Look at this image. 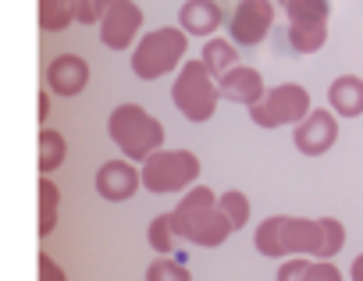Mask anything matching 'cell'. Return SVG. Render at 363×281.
Listing matches in <instances>:
<instances>
[{"label":"cell","mask_w":363,"mask_h":281,"mask_svg":"<svg viewBox=\"0 0 363 281\" xmlns=\"http://www.w3.org/2000/svg\"><path fill=\"white\" fill-rule=\"evenodd\" d=\"M257 253L264 256H317V260H331L342 246H345V228L335 217H292V214H274L267 217L257 235H253Z\"/></svg>","instance_id":"1"},{"label":"cell","mask_w":363,"mask_h":281,"mask_svg":"<svg viewBox=\"0 0 363 281\" xmlns=\"http://www.w3.org/2000/svg\"><path fill=\"white\" fill-rule=\"evenodd\" d=\"M171 231L186 242H196L203 249L221 246L235 228L228 224V217L218 210V193L207 185H189L186 196L178 200V207L171 210Z\"/></svg>","instance_id":"2"},{"label":"cell","mask_w":363,"mask_h":281,"mask_svg":"<svg viewBox=\"0 0 363 281\" xmlns=\"http://www.w3.org/2000/svg\"><path fill=\"white\" fill-rule=\"evenodd\" d=\"M107 135H111V143H118L125 161H132V164H143L150 154L164 150V125L139 103L114 107L107 117Z\"/></svg>","instance_id":"3"},{"label":"cell","mask_w":363,"mask_h":281,"mask_svg":"<svg viewBox=\"0 0 363 281\" xmlns=\"http://www.w3.org/2000/svg\"><path fill=\"white\" fill-rule=\"evenodd\" d=\"M186 47H189V36L182 33L178 25H164V29L146 33L132 47V71H135V79L153 82V79L171 75L182 64V57H186Z\"/></svg>","instance_id":"4"},{"label":"cell","mask_w":363,"mask_h":281,"mask_svg":"<svg viewBox=\"0 0 363 281\" xmlns=\"http://www.w3.org/2000/svg\"><path fill=\"white\" fill-rule=\"evenodd\" d=\"M171 100L189 121L203 125L214 117L221 93H218V82L211 79V71L203 68V61H182L174 86H171Z\"/></svg>","instance_id":"5"},{"label":"cell","mask_w":363,"mask_h":281,"mask_svg":"<svg viewBox=\"0 0 363 281\" xmlns=\"http://www.w3.org/2000/svg\"><path fill=\"white\" fill-rule=\"evenodd\" d=\"M200 178V157L193 150H157L143 161L139 182L143 189L167 196V193H182Z\"/></svg>","instance_id":"6"},{"label":"cell","mask_w":363,"mask_h":281,"mask_svg":"<svg viewBox=\"0 0 363 281\" xmlns=\"http://www.w3.org/2000/svg\"><path fill=\"white\" fill-rule=\"evenodd\" d=\"M310 114V93L299 82H281L274 89H267L253 107L250 117L260 128H281V125H299Z\"/></svg>","instance_id":"7"},{"label":"cell","mask_w":363,"mask_h":281,"mask_svg":"<svg viewBox=\"0 0 363 281\" xmlns=\"http://www.w3.org/2000/svg\"><path fill=\"white\" fill-rule=\"evenodd\" d=\"M96 25L100 43L107 50H128L143 29V8L135 0H96Z\"/></svg>","instance_id":"8"},{"label":"cell","mask_w":363,"mask_h":281,"mask_svg":"<svg viewBox=\"0 0 363 281\" xmlns=\"http://www.w3.org/2000/svg\"><path fill=\"white\" fill-rule=\"evenodd\" d=\"M274 25V4L271 0H239V8L228 18V33L235 47H257L267 40Z\"/></svg>","instance_id":"9"},{"label":"cell","mask_w":363,"mask_h":281,"mask_svg":"<svg viewBox=\"0 0 363 281\" xmlns=\"http://www.w3.org/2000/svg\"><path fill=\"white\" fill-rule=\"evenodd\" d=\"M292 143L299 154L306 157H320L328 154L335 143H338V117L331 110H320V107H310V114L292 125Z\"/></svg>","instance_id":"10"},{"label":"cell","mask_w":363,"mask_h":281,"mask_svg":"<svg viewBox=\"0 0 363 281\" xmlns=\"http://www.w3.org/2000/svg\"><path fill=\"white\" fill-rule=\"evenodd\" d=\"M96 25V0H40V29L65 33L72 25Z\"/></svg>","instance_id":"11"},{"label":"cell","mask_w":363,"mask_h":281,"mask_svg":"<svg viewBox=\"0 0 363 281\" xmlns=\"http://www.w3.org/2000/svg\"><path fill=\"white\" fill-rule=\"evenodd\" d=\"M89 86V64L79 54H57L47 64V89L50 96H79Z\"/></svg>","instance_id":"12"},{"label":"cell","mask_w":363,"mask_h":281,"mask_svg":"<svg viewBox=\"0 0 363 281\" xmlns=\"http://www.w3.org/2000/svg\"><path fill=\"white\" fill-rule=\"evenodd\" d=\"M139 168L132 161H107L100 171H96V193L107 200V203H125L139 193Z\"/></svg>","instance_id":"13"},{"label":"cell","mask_w":363,"mask_h":281,"mask_svg":"<svg viewBox=\"0 0 363 281\" xmlns=\"http://www.w3.org/2000/svg\"><path fill=\"white\" fill-rule=\"evenodd\" d=\"M218 93H221L225 100H232V103L253 107V103L267 93V86H264V75H260L257 68H250V64H235L228 75L218 79Z\"/></svg>","instance_id":"14"},{"label":"cell","mask_w":363,"mask_h":281,"mask_svg":"<svg viewBox=\"0 0 363 281\" xmlns=\"http://www.w3.org/2000/svg\"><path fill=\"white\" fill-rule=\"evenodd\" d=\"M225 22V11L214 4V0H186L178 11V29L186 36H214Z\"/></svg>","instance_id":"15"},{"label":"cell","mask_w":363,"mask_h":281,"mask_svg":"<svg viewBox=\"0 0 363 281\" xmlns=\"http://www.w3.org/2000/svg\"><path fill=\"white\" fill-rule=\"evenodd\" d=\"M328 103H331V114L338 117H359L363 114V79L359 75H338L331 86H328Z\"/></svg>","instance_id":"16"},{"label":"cell","mask_w":363,"mask_h":281,"mask_svg":"<svg viewBox=\"0 0 363 281\" xmlns=\"http://www.w3.org/2000/svg\"><path fill=\"white\" fill-rule=\"evenodd\" d=\"M235 64H239V50H235V43L218 40V36H211V40L203 43V68L211 71V79L228 75Z\"/></svg>","instance_id":"17"},{"label":"cell","mask_w":363,"mask_h":281,"mask_svg":"<svg viewBox=\"0 0 363 281\" xmlns=\"http://www.w3.org/2000/svg\"><path fill=\"white\" fill-rule=\"evenodd\" d=\"M57 210H61V189L54 185L50 175L40 178V239H50L57 228Z\"/></svg>","instance_id":"18"},{"label":"cell","mask_w":363,"mask_h":281,"mask_svg":"<svg viewBox=\"0 0 363 281\" xmlns=\"http://www.w3.org/2000/svg\"><path fill=\"white\" fill-rule=\"evenodd\" d=\"M68 157V139L54 128H43L40 132V175H50L65 164Z\"/></svg>","instance_id":"19"},{"label":"cell","mask_w":363,"mask_h":281,"mask_svg":"<svg viewBox=\"0 0 363 281\" xmlns=\"http://www.w3.org/2000/svg\"><path fill=\"white\" fill-rule=\"evenodd\" d=\"M328 43V25L324 22H303V25H289V47L296 54H317Z\"/></svg>","instance_id":"20"},{"label":"cell","mask_w":363,"mask_h":281,"mask_svg":"<svg viewBox=\"0 0 363 281\" xmlns=\"http://www.w3.org/2000/svg\"><path fill=\"white\" fill-rule=\"evenodd\" d=\"M285 15L289 25H303V22H324L331 18V4L328 0H285Z\"/></svg>","instance_id":"21"},{"label":"cell","mask_w":363,"mask_h":281,"mask_svg":"<svg viewBox=\"0 0 363 281\" xmlns=\"http://www.w3.org/2000/svg\"><path fill=\"white\" fill-rule=\"evenodd\" d=\"M218 210L228 217V224L239 231V228H246V221H250V200H246V193H239V189H228L225 196H218Z\"/></svg>","instance_id":"22"},{"label":"cell","mask_w":363,"mask_h":281,"mask_svg":"<svg viewBox=\"0 0 363 281\" xmlns=\"http://www.w3.org/2000/svg\"><path fill=\"white\" fill-rule=\"evenodd\" d=\"M146 281H193V274L186 270V263H178L171 256H157L146 267Z\"/></svg>","instance_id":"23"},{"label":"cell","mask_w":363,"mask_h":281,"mask_svg":"<svg viewBox=\"0 0 363 281\" xmlns=\"http://www.w3.org/2000/svg\"><path fill=\"white\" fill-rule=\"evenodd\" d=\"M150 246H153V253H160V256H167L171 253V246H174V231H171V214H157L153 221H150Z\"/></svg>","instance_id":"24"},{"label":"cell","mask_w":363,"mask_h":281,"mask_svg":"<svg viewBox=\"0 0 363 281\" xmlns=\"http://www.w3.org/2000/svg\"><path fill=\"white\" fill-rule=\"evenodd\" d=\"M306 270H310V256H292L278 267V281H306Z\"/></svg>","instance_id":"25"},{"label":"cell","mask_w":363,"mask_h":281,"mask_svg":"<svg viewBox=\"0 0 363 281\" xmlns=\"http://www.w3.org/2000/svg\"><path fill=\"white\" fill-rule=\"evenodd\" d=\"M306 281H342V270L331 260H310Z\"/></svg>","instance_id":"26"},{"label":"cell","mask_w":363,"mask_h":281,"mask_svg":"<svg viewBox=\"0 0 363 281\" xmlns=\"http://www.w3.org/2000/svg\"><path fill=\"white\" fill-rule=\"evenodd\" d=\"M40 281H68V274L57 267L50 253H40Z\"/></svg>","instance_id":"27"},{"label":"cell","mask_w":363,"mask_h":281,"mask_svg":"<svg viewBox=\"0 0 363 281\" xmlns=\"http://www.w3.org/2000/svg\"><path fill=\"white\" fill-rule=\"evenodd\" d=\"M36 117H40V121H47V117H50V89H43V93H40V114H36Z\"/></svg>","instance_id":"28"},{"label":"cell","mask_w":363,"mask_h":281,"mask_svg":"<svg viewBox=\"0 0 363 281\" xmlns=\"http://www.w3.org/2000/svg\"><path fill=\"white\" fill-rule=\"evenodd\" d=\"M349 277H352V281H363V253L352 260V267H349Z\"/></svg>","instance_id":"29"},{"label":"cell","mask_w":363,"mask_h":281,"mask_svg":"<svg viewBox=\"0 0 363 281\" xmlns=\"http://www.w3.org/2000/svg\"><path fill=\"white\" fill-rule=\"evenodd\" d=\"M281 4H285V0H281Z\"/></svg>","instance_id":"30"}]
</instances>
